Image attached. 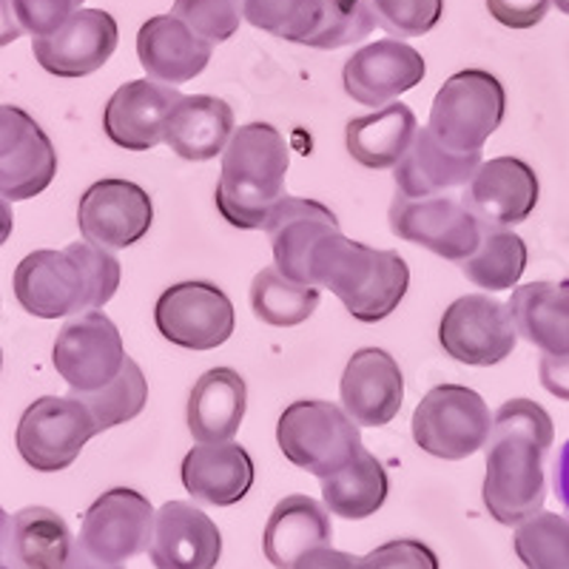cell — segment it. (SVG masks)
<instances>
[{
	"label": "cell",
	"mask_w": 569,
	"mask_h": 569,
	"mask_svg": "<svg viewBox=\"0 0 569 569\" xmlns=\"http://www.w3.org/2000/svg\"><path fill=\"white\" fill-rule=\"evenodd\" d=\"M376 27L373 7L368 0H325V12L319 29L305 46L311 49H345L350 43L368 38Z\"/></svg>",
	"instance_id": "cell-38"
},
{
	"label": "cell",
	"mask_w": 569,
	"mask_h": 569,
	"mask_svg": "<svg viewBox=\"0 0 569 569\" xmlns=\"http://www.w3.org/2000/svg\"><path fill=\"white\" fill-rule=\"evenodd\" d=\"M505 114L507 91L501 80L485 69H465L445 80L430 109L427 129L445 149L470 154L485 149L492 131L505 123Z\"/></svg>",
	"instance_id": "cell-6"
},
{
	"label": "cell",
	"mask_w": 569,
	"mask_h": 569,
	"mask_svg": "<svg viewBox=\"0 0 569 569\" xmlns=\"http://www.w3.org/2000/svg\"><path fill=\"white\" fill-rule=\"evenodd\" d=\"M376 23L396 40L421 38L439 27L445 0H370Z\"/></svg>",
	"instance_id": "cell-40"
},
{
	"label": "cell",
	"mask_w": 569,
	"mask_h": 569,
	"mask_svg": "<svg viewBox=\"0 0 569 569\" xmlns=\"http://www.w3.org/2000/svg\"><path fill=\"white\" fill-rule=\"evenodd\" d=\"M552 3H556V7H558V12L569 14V0H552Z\"/></svg>",
	"instance_id": "cell-51"
},
{
	"label": "cell",
	"mask_w": 569,
	"mask_h": 569,
	"mask_svg": "<svg viewBox=\"0 0 569 569\" xmlns=\"http://www.w3.org/2000/svg\"><path fill=\"white\" fill-rule=\"evenodd\" d=\"M197 38L217 46L237 34L246 18V0H174L171 9Z\"/></svg>",
	"instance_id": "cell-39"
},
{
	"label": "cell",
	"mask_w": 569,
	"mask_h": 569,
	"mask_svg": "<svg viewBox=\"0 0 569 569\" xmlns=\"http://www.w3.org/2000/svg\"><path fill=\"white\" fill-rule=\"evenodd\" d=\"M117 20L103 9H80L58 32L32 40V54L40 69L63 80H80L94 74L114 54Z\"/></svg>",
	"instance_id": "cell-16"
},
{
	"label": "cell",
	"mask_w": 569,
	"mask_h": 569,
	"mask_svg": "<svg viewBox=\"0 0 569 569\" xmlns=\"http://www.w3.org/2000/svg\"><path fill=\"white\" fill-rule=\"evenodd\" d=\"M390 231L405 242L427 248L436 257L450 262H465L479 248L485 228L465 208V202L453 197H421L410 200L396 194L390 202Z\"/></svg>",
	"instance_id": "cell-11"
},
{
	"label": "cell",
	"mask_w": 569,
	"mask_h": 569,
	"mask_svg": "<svg viewBox=\"0 0 569 569\" xmlns=\"http://www.w3.org/2000/svg\"><path fill=\"white\" fill-rule=\"evenodd\" d=\"M52 362L71 393H94L123 368V337L103 311L78 313L60 328Z\"/></svg>",
	"instance_id": "cell-12"
},
{
	"label": "cell",
	"mask_w": 569,
	"mask_h": 569,
	"mask_svg": "<svg viewBox=\"0 0 569 569\" xmlns=\"http://www.w3.org/2000/svg\"><path fill=\"white\" fill-rule=\"evenodd\" d=\"M94 436L98 425L78 396H43L20 416L14 445L32 470L60 472L80 459Z\"/></svg>",
	"instance_id": "cell-8"
},
{
	"label": "cell",
	"mask_w": 569,
	"mask_h": 569,
	"mask_svg": "<svg viewBox=\"0 0 569 569\" xmlns=\"http://www.w3.org/2000/svg\"><path fill=\"white\" fill-rule=\"evenodd\" d=\"M154 222V206L146 188L129 180H100L86 188L78 206L83 240L103 251H123L140 242Z\"/></svg>",
	"instance_id": "cell-15"
},
{
	"label": "cell",
	"mask_w": 569,
	"mask_h": 569,
	"mask_svg": "<svg viewBox=\"0 0 569 569\" xmlns=\"http://www.w3.org/2000/svg\"><path fill=\"white\" fill-rule=\"evenodd\" d=\"M388 472L382 461L368 450H359L356 459L339 472L322 479L325 510L348 521H362L379 512L388 501Z\"/></svg>",
	"instance_id": "cell-32"
},
{
	"label": "cell",
	"mask_w": 569,
	"mask_h": 569,
	"mask_svg": "<svg viewBox=\"0 0 569 569\" xmlns=\"http://www.w3.org/2000/svg\"><path fill=\"white\" fill-rule=\"evenodd\" d=\"M538 197V174L525 160L496 157L476 169L472 180L465 186L461 202L481 222V228H512L536 211Z\"/></svg>",
	"instance_id": "cell-17"
},
{
	"label": "cell",
	"mask_w": 569,
	"mask_h": 569,
	"mask_svg": "<svg viewBox=\"0 0 569 569\" xmlns=\"http://www.w3.org/2000/svg\"><path fill=\"white\" fill-rule=\"evenodd\" d=\"M180 98L174 86H162L157 80H131L120 86L103 111L106 137L126 151L157 149Z\"/></svg>",
	"instance_id": "cell-20"
},
{
	"label": "cell",
	"mask_w": 569,
	"mask_h": 569,
	"mask_svg": "<svg viewBox=\"0 0 569 569\" xmlns=\"http://www.w3.org/2000/svg\"><path fill=\"white\" fill-rule=\"evenodd\" d=\"M527 268V246L510 228H485L479 248L461 262V271L485 291H507Z\"/></svg>",
	"instance_id": "cell-34"
},
{
	"label": "cell",
	"mask_w": 569,
	"mask_h": 569,
	"mask_svg": "<svg viewBox=\"0 0 569 569\" xmlns=\"http://www.w3.org/2000/svg\"><path fill=\"white\" fill-rule=\"evenodd\" d=\"M425 74L427 63L413 46L385 38L359 49L345 63L342 83L353 103H362L368 109H385L390 100L416 89Z\"/></svg>",
	"instance_id": "cell-18"
},
{
	"label": "cell",
	"mask_w": 569,
	"mask_h": 569,
	"mask_svg": "<svg viewBox=\"0 0 569 569\" xmlns=\"http://www.w3.org/2000/svg\"><path fill=\"white\" fill-rule=\"evenodd\" d=\"M556 441L550 413L532 399L505 401L492 416L487 441L485 507L498 525L518 527L543 512L547 479L543 461Z\"/></svg>",
	"instance_id": "cell-1"
},
{
	"label": "cell",
	"mask_w": 569,
	"mask_h": 569,
	"mask_svg": "<svg viewBox=\"0 0 569 569\" xmlns=\"http://www.w3.org/2000/svg\"><path fill=\"white\" fill-rule=\"evenodd\" d=\"M253 485V461L242 445H197L182 459V487L202 505L231 507Z\"/></svg>",
	"instance_id": "cell-25"
},
{
	"label": "cell",
	"mask_w": 569,
	"mask_h": 569,
	"mask_svg": "<svg viewBox=\"0 0 569 569\" xmlns=\"http://www.w3.org/2000/svg\"><path fill=\"white\" fill-rule=\"evenodd\" d=\"M512 547L527 569H569V518L558 512L527 518L518 525Z\"/></svg>",
	"instance_id": "cell-36"
},
{
	"label": "cell",
	"mask_w": 569,
	"mask_h": 569,
	"mask_svg": "<svg viewBox=\"0 0 569 569\" xmlns=\"http://www.w3.org/2000/svg\"><path fill=\"white\" fill-rule=\"evenodd\" d=\"M154 325L166 342L202 353L231 339L237 317L231 299L220 284L177 282L157 299Z\"/></svg>",
	"instance_id": "cell-10"
},
{
	"label": "cell",
	"mask_w": 569,
	"mask_h": 569,
	"mask_svg": "<svg viewBox=\"0 0 569 569\" xmlns=\"http://www.w3.org/2000/svg\"><path fill=\"white\" fill-rule=\"evenodd\" d=\"M220 556V527L200 507L169 501L157 510L149 547V558L157 569H213Z\"/></svg>",
	"instance_id": "cell-21"
},
{
	"label": "cell",
	"mask_w": 569,
	"mask_h": 569,
	"mask_svg": "<svg viewBox=\"0 0 569 569\" xmlns=\"http://www.w3.org/2000/svg\"><path fill=\"white\" fill-rule=\"evenodd\" d=\"M154 516V507L142 492L114 487L86 510L74 543L100 567H126L131 558L149 552Z\"/></svg>",
	"instance_id": "cell-9"
},
{
	"label": "cell",
	"mask_w": 569,
	"mask_h": 569,
	"mask_svg": "<svg viewBox=\"0 0 569 569\" xmlns=\"http://www.w3.org/2000/svg\"><path fill=\"white\" fill-rule=\"evenodd\" d=\"M0 365H3V356H0Z\"/></svg>",
	"instance_id": "cell-53"
},
{
	"label": "cell",
	"mask_w": 569,
	"mask_h": 569,
	"mask_svg": "<svg viewBox=\"0 0 569 569\" xmlns=\"http://www.w3.org/2000/svg\"><path fill=\"white\" fill-rule=\"evenodd\" d=\"M20 29L32 38H46L58 32L66 20L80 12L86 0H12Z\"/></svg>",
	"instance_id": "cell-42"
},
{
	"label": "cell",
	"mask_w": 569,
	"mask_h": 569,
	"mask_svg": "<svg viewBox=\"0 0 569 569\" xmlns=\"http://www.w3.org/2000/svg\"><path fill=\"white\" fill-rule=\"evenodd\" d=\"M333 527L330 516L317 498L288 496L273 507L266 525V558L277 569H291L297 558L317 547H330Z\"/></svg>",
	"instance_id": "cell-29"
},
{
	"label": "cell",
	"mask_w": 569,
	"mask_h": 569,
	"mask_svg": "<svg viewBox=\"0 0 569 569\" xmlns=\"http://www.w3.org/2000/svg\"><path fill=\"white\" fill-rule=\"evenodd\" d=\"M233 131V109L226 100L211 94H182L169 114L162 142L182 160L206 162L226 151Z\"/></svg>",
	"instance_id": "cell-27"
},
{
	"label": "cell",
	"mask_w": 569,
	"mask_h": 569,
	"mask_svg": "<svg viewBox=\"0 0 569 569\" xmlns=\"http://www.w3.org/2000/svg\"><path fill=\"white\" fill-rule=\"evenodd\" d=\"M479 166L481 151L459 154V151L445 149L433 137V131L425 126V129L416 131L410 149L396 166L393 180L399 194L421 200V197H439L450 188L467 186Z\"/></svg>",
	"instance_id": "cell-24"
},
{
	"label": "cell",
	"mask_w": 569,
	"mask_h": 569,
	"mask_svg": "<svg viewBox=\"0 0 569 569\" xmlns=\"http://www.w3.org/2000/svg\"><path fill=\"white\" fill-rule=\"evenodd\" d=\"M248 410V388L237 370L211 368L197 379L188 399V430L197 445L233 441Z\"/></svg>",
	"instance_id": "cell-26"
},
{
	"label": "cell",
	"mask_w": 569,
	"mask_h": 569,
	"mask_svg": "<svg viewBox=\"0 0 569 569\" xmlns=\"http://www.w3.org/2000/svg\"><path fill=\"white\" fill-rule=\"evenodd\" d=\"M0 569H12V567H3V563H0Z\"/></svg>",
	"instance_id": "cell-52"
},
{
	"label": "cell",
	"mask_w": 569,
	"mask_h": 569,
	"mask_svg": "<svg viewBox=\"0 0 569 569\" xmlns=\"http://www.w3.org/2000/svg\"><path fill=\"white\" fill-rule=\"evenodd\" d=\"M58 174V151L29 111L0 106V197L23 202L43 194Z\"/></svg>",
	"instance_id": "cell-14"
},
{
	"label": "cell",
	"mask_w": 569,
	"mask_h": 569,
	"mask_svg": "<svg viewBox=\"0 0 569 569\" xmlns=\"http://www.w3.org/2000/svg\"><path fill=\"white\" fill-rule=\"evenodd\" d=\"M66 569H126V567H100V563L91 561V558L80 550L78 543H74V547H71L69 561H66Z\"/></svg>",
	"instance_id": "cell-48"
},
{
	"label": "cell",
	"mask_w": 569,
	"mask_h": 569,
	"mask_svg": "<svg viewBox=\"0 0 569 569\" xmlns=\"http://www.w3.org/2000/svg\"><path fill=\"white\" fill-rule=\"evenodd\" d=\"M359 569H439V558L416 538H396L359 558Z\"/></svg>",
	"instance_id": "cell-41"
},
{
	"label": "cell",
	"mask_w": 569,
	"mask_h": 569,
	"mask_svg": "<svg viewBox=\"0 0 569 569\" xmlns=\"http://www.w3.org/2000/svg\"><path fill=\"white\" fill-rule=\"evenodd\" d=\"M9 536H12V518L0 507V563H3V558L9 552Z\"/></svg>",
	"instance_id": "cell-50"
},
{
	"label": "cell",
	"mask_w": 569,
	"mask_h": 569,
	"mask_svg": "<svg viewBox=\"0 0 569 569\" xmlns=\"http://www.w3.org/2000/svg\"><path fill=\"white\" fill-rule=\"evenodd\" d=\"M308 284L328 288L350 317L373 325L399 308L410 288V268L396 251L370 248L333 231L313 248Z\"/></svg>",
	"instance_id": "cell-3"
},
{
	"label": "cell",
	"mask_w": 569,
	"mask_h": 569,
	"mask_svg": "<svg viewBox=\"0 0 569 569\" xmlns=\"http://www.w3.org/2000/svg\"><path fill=\"white\" fill-rule=\"evenodd\" d=\"M552 485H556L558 501H561L563 510L569 512V439H567V445L558 450L556 470H552Z\"/></svg>",
	"instance_id": "cell-46"
},
{
	"label": "cell",
	"mask_w": 569,
	"mask_h": 569,
	"mask_svg": "<svg viewBox=\"0 0 569 569\" xmlns=\"http://www.w3.org/2000/svg\"><path fill=\"white\" fill-rule=\"evenodd\" d=\"M71 547V530L60 512L49 507L14 512L7 552L12 569H66Z\"/></svg>",
	"instance_id": "cell-31"
},
{
	"label": "cell",
	"mask_w": 569,
	"mask_h": 569,
	"mask_svg": "<svg viewBox=\"0 0 569 569\" xmlns=\"http://www.w3.org/2000/svg\"><path fill=\"white\" fill-rule=\"evenodd\" d=\"M277 441L284 459L317 479H328L348 467L365 447L359 425L339 405L322 399L288 405L279 416Z\"/></svg>",
	"instance_id": "cell-5"
},
{
	"label": "cell",
	"mask_w": 569,
	"mask_h": 569,
	"mask_svg": "<svg viewBox=\"0 0 569 569\" xmlns=\"http://www.w3.org/2000/svg\"><path fill=\"white\" fill-rule=\"evenodd\" d=\"M291 151L271 123H246L233 131L222 151V174L213 202L242 231L266 226L268 213L284 197Z\"/></svg>",
	"instance_id": "cell-4"
},
{
	"label": "cell",
	"mask_w": 569,
	"mask_h": 569,
	"mask_svg": "<svg viewBox=\"0 0 569 569\" xmlns=\"http://www.w3.org/2000/svg\"><path fill=\"white\" fill-rule=\"evenodd\" d=\"M416 131H419V123H416L413 109L405 103H388L373 114L353 117L345 129V142H348V154L362 169L385 171L399 166Z\"/></svg>",
	"instance_id": "cell-30"
},
{
	"label": "cell",
	"mask_w": 569,
	"mask_h": 569,
	"mask_svg": "<svg viewBox=\"0 0 569 569\" xmlns=\"http://www.w3.org/2000/svg\"><path fill=\"white\" fill-rule=\"evenodd\" d=\"M541 385L558 399L569 401V356H541Z\"/></svg>",
	"instance_id": "cell-44"
},
{
	"label": "cell",
	"mask_w": 569,
	"mask_h": 569,
	"mask_svg": "<svg viewBox=\"0 0 569 569\" xmlns=\"http://www.w3.org/2000/svg\"><path fill=\"white\" fill-rule=\"evenodd\" d=\"M20 308L38 319L98 311L120 288V262L111 251L80 240L63 251L23 257L12 279Z\"/></svg>",
	"instance_id": "cell-2"
},
{
	"label": "cell",
	"mask_w": 569,
	"mask_h": 569,
	"mask_svg": "<svg viewBox=\"0 0 569 569\" xmlns=\"http://www.w3.org/2000/svg\"><path fill=\"white\" fill-rule=\"evenodd\" d=\"M319 308V288L293 282L277 266L262 268L251 284V311L271 328H297Z\"/></svg>",
	"instance_id": "cell-33"
},
{
	"label": "cell",
	"mask_w": 569,
	"mask_h": 569,
	"mask_svg": "<svg viewBox=\"0 0 569 569\" xmlns=\"http://www.w3.org/2000/svg\"><path fill=\"white\" fill-rule=\"evenodd\" d=\"M71 396H78L83 401L86 408H89L91 419H94V425H98V433H103V430H111V427L134 421L142 413L146 401H149V382H146L140 365L131 356H126L120 373L106 388L94 390V393Z\"/></svg>",
	"instance_id": "cell-35"
},
{
	"label": "cell",
	"mask_w": 569,
	"mask_h": 569,
	"mask_svg": "<svg viewBox=\"0 0 569 569\" xmlns=\"http://www.w3.org/2000/svg\"><path fill=\"white\" fill-rule=\"evenodd\" d=\"M439 342L450 359L470 368L505 362L516 350L518 330L507 305L485 293L456 299L439 322Z\"/></svg>",
	"instance_id": "cell-13"
},
{
	"label": "cell",
	"mask_w": 569,
	"mask_h": 569,
	"mask_svg": "<svg viewBox=\"0 0 569 569\" xmlns=\"http://www.w3.org/2000/svg\"><path fill=\"white\" fill-rule=\"evenodd\" d=\"M492 416L487 401L465 385H439L413 410V439L427 456L461 461L487 447Z\"/></svg>",
	"instance_id": "cell-7"
},
{
	"label": "cell",
	"mask_w": 569,
	"mask_h": 569,
	"mask_svg": "<svg viewBox=\"0 0 569 569\" xmlns=\"http://www.w3.org/2000/svg\"><path fill=\"white\" fill-rule=\"evenodd\" d=\"M339 393H342V410L356 425L385 427L401 410L405 376L388 350L362 348L345 365Z\"/></svg>",
	"instance_id": "cell-19"
},
{
	"label": "cell",
	"mask_w": 569,
	"mask_h": 569,
	"mask_svg": "<svg viewBox=\"0 0 569 569\" xmlns=\"http://www.w3.org/2000/svg\"><path fill=\"white\" fill-rule=\"evenodd\" d=\"M325 0H246V20L273 38L308 43L319 29Z\"/></svg>",
	"instance_id": "cell-37"
},
{
	"label": "cell",
	"mask_w": 569,
	"mask_h": 569,
	"mask_svg": "<svg viewBox=\"0 0 569 569\" xmlns=\"http://www.w3.org/2000/svg\"><path fill=\"white\" fill-rule=\"evenodd\" d=\"M213 46L197 38L174 14L149 18L137 32V58L149 80L162 86H182L202 74Z\"/></svg>",
	"instance_id": "cell-23"
},
{
	"label": "cell",
	"mask_w": 569,
	"mask_h": 569,
	"mask_svg": "<svg viewBox=\"0 0 569 569\" xmlns=\"http://www.w3.org/2000/svg\"><path fill=\"white\" fill-rule=\"evenodd\" d=\"M291 569H359V558L333 550V547H317V550L297 558Z\"/></svg>",
	"instance_id": "cell-45"
},
{
	"label": "cell",
	"mask_w": 569,
	"mask_h": 569,
	"mask_svg": "<svg viewBox=\"0 0 569 569\" xmlns=\"http://www.w3.org/2000/svg\"><path fill=\"white\" fill-rule=\"evenodd\" d=\"M262 231L273 248V262L293 282L308 284L311 253L328 233L342 231L337 213L317 200H299L284 194L268 213Z\"/></svg>",
	"instance_id": "cell-22"
},
{
	"label": "cell",
	"mask_w": 569,
	"mask_h": 569,
	"mask_svg": "<svg viewBox=\"0 0 569 569\" xmlns=\"http://www.w3.org/2000/svg\"><path fill=\"white\" fill-rule=\"evenodd\" d=\"M518 337L543 356H569V282H530L507 302Z\"/></svg>",
	"instance_id": "cell-28"
},
{
	"label": "cell",
	"mask_w": 569,
	"mask_h": 569,
	"mask_svg": "<svg viewBox=\"0 0 569 569\" xmlns=\"http://www.w3.org/2000/svg\"><path fill=\"white\" fill-rule=\"evenodd\" d=\"M12 228H14V213H12V206H9V200H3L0 197V246L12 237Z\"/></svg>",
	"instance_id": "cell-49"
},
{
	"label": "cell",
	"mask_w": 569,
	"mask_h": 569,
	"mask_svg": "<svg viewBox=\"0 0 569 569\" xmlns=\"http://www.w3.org/2000/svg\"><path fill=\"white\" fill-rule=\"evenodd\" d=\"M23 34V29H20V20H18V12H14V3L12 0H0V49L9 43H14V40Z\"/></svg>",
	"instance_id": "cell-47"
},
{
	"label": "cell",
	"mask_w": 569,
	"mask_h": 569,
	"mask_svg": "<svg viewBox=\"0 0 569 569\" xmlns=\"http://www.w3.org/2000/svg\"><path fill=\"white\" fill-rule=\"evenodd\" d=\"M552 0H487L492 20H498L507 29H532L538 27Z\"/></svg>",
	"instance_id": "cell-43"
}]
</instances>
